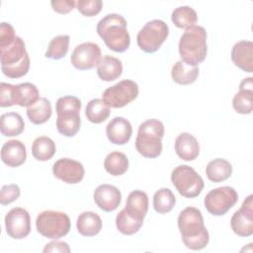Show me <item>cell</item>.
Returning a JSON list of instances; mask_svg holds the SVG:
<instances>
[{
  "label": "cell",
  "instance_id": "35",
  "mask_svg": "<svg viewBox=\"0 0 253 253\" xmlns=\"http://www.w3.org/2000/svg\"><path fill=\"white\" fill-rule=\"evenodd\" d=\"M176 204V198L168 188H161L154 193L153 208L158 213L164 214L172 211Z\"/></svg>",
  "mask_w": 253,
  "mask_h": 253
},
{
  "label": "cell",
  "instance_id": "21",
  "mask_svg": "<svg viewBox=\"0 0 253 253\" xmlns=\"http://www.w3.org/2000/svg\"><path fill=\"white\" fill-rule=\"evenodd\" d=\"M174 147L177 155L185 161L195 160L200 154V144L197 138L189 132L179 134L175 139Z\"/></svg>",
  "mask_w": 253,
  "mask_h": 253
},
{
  "label": "cell",
  "instance_id": "11",
  "mask_svg": "<svg viewBox=\"0 0 253 253\" xmlns=\"http://www.w3.org/2000/svg\"><path fill=\"white\" fill-rule=\"evenodd\" d=\"M100 46L95 42H82L78 44L70 56L71 64L78 70H88L98 66L102 59Z\"/></svg>",
  "mask_w": 253,
  "mask_h": 253
},
{
  "label": "cell",
  "instance_id": "16",
  "mask_svg": "<svg viewBox=\"0 0 253 253\" xmlns=\"http://www.w3.org/2000/svg\"><path fill=\"white\" fill-rule=\"evenodd\" d=\"M106 134L113 144L124 145L127 143L131 137V124L124 117H116L107 125Z\"/></svg>",
  "mask_w": 253,
  "mask_h": 253
},
{
  "label": "cell",
  "instance_id": "20",
  "mask_svg": "<svg viewBox=\"0 0 253 253\" xmlns=\"http://www.w3.org/2000/svg\"><path fill=\"white\" fill-rule=\"evenodd\" d=\"M0 51L1 67H10L16 65L29 57V54L26 50L25 42L18 36L10 45L1 47Z\"/></svg>",
  "mask_w": 253,
  "mask_h": 253
},
{
  "label": "cell",
  "instance_id": "26",
  "mask_svg": "<svg viewBox=\"0 0 253 253\" xmlns=\"http://www.w3.org/2000/svg\"><path fill=\"white\" fill-rule=\"evenodd\" d=\"M206 174L208 179L213 183L223 182L231 176L232 166L229 161L223 158H216L208 163Z\"/></svg>",
  "mask_w": 253,
  "mask_h": 253
},
{
  "label": "cell",
  "instance_id": "8",
  "mask_svg": "<svg viewBox=\"0 0 253 253\" xmlns=\"http://www.w3.org/2000/svg\"><path fill=\"white\" fill-rule=\"evenodd\" d=\"M169 35V27L162 20L147 22L137 33L136 42L138 47L146 52H156Z\"/></svg>",
  "mask_w": 253,
  "mask_h": 253
},
{
  "label": "cell",
  "instance_id": "9",
  "mask_svg": "<svg viewBox=\"0 0 253 253\" xmlns=\"http://www.w3.org/2000/svg\"><path fill=\"white\" fill-rule=\"evenodd\" d=\"M238 201L237 192L229 186H222L210 191L205 197L207 211L215 216L225 214Z\"/></svg>",
  "mask_w": 253,
  "mask_h": 253
},
{
  "label": "cell",
  "instance_id": "17",
  "mask_svg": "<svg viewBox=\"0 0 253 253\" xmlns=\"http://www.w3.org/2000/svg\"><path fill=\"white\" fill-rule=\"evenodd\" d=\"M252 77L244 78L239 84V91L232 99V107L238 114L248 115L253 111V81Z\"/></svg>",
  "mask_w": 253,
  "mask_h": 253
},
{
  "label": "cell",
  "instance_id": "37",
  "mask_svg": "<svg viewBox=\"0 0 253 253\" xmlns=\"http://www.w3.org/2000/svg\"><path fill=\"white\" fill-rule=\"evenodd\" d=\"M77 10L84 16L93 17L98 15L103 7L101 0H78L76 2Z\"/></svg>",
  "mask_w": 253,
  "mask_h": 253
},
{
  "label": "cell",
  "instance_id": "1",
  "mask_svg": "<svg viewBox=\"0 0 253 253\" xmlns=\"http://www.w3.org/2000/svg\"><path fill=\"white\" fill-rule=\"evenodd\" d=\"M178 228L183 243L191 250H202L210 241L203 214L197 208L188 207L179 213Z\"/></svg>",
  "mask_w": 253,
  "mask_h": 253
},
{
  "label": "cell",
  "instance_id": "13",
  "mask_svg": "<svg viewBox=\"0 0 253 253\" xmlns=\"http://www.w3.org/2000/svg\"><path fill=\"white\" fill-rule=\"evenodd\" d=\"M232 231L241 237L253 234V196L249 195L230 219Z\"/></svg>",
  "mask_w": 253,
  "mask_h": 253
},
{
  "label": "cell",
  "instance_id": "23",
  "mask_svg": "<svg viewBox=\"0 0 253 253\" xmlns=\"http://www.w3.org/2000/svg\"><path fill=\"white\" fill-rule=\"evenodd\" d=\"M125 209L131 216L143 221L148 211V197L146 193L140 190L130 192L127 196Z\"/></svg>",
  "mask_w": 253,
  "mask_h": 253
},
{
  "label": "cell",
  "instance_id": "15",
  "mask_svg": "<svg viewBox=\"0 0 253 253\" xmlns=\"http://www.w3.org/2000/svg\"><path fill=\"white\" fill-rule=\"evenodd\" d=\"M93 198L99 209L104 211H113L121 205L122 193L116 186L102 184L95 189Z\"/></svg>",
  "mask_w": 253,
  "mask_h": 253
},
{
  "label": "cell",
  "instance_id": "39",
  "mask_svg": "<svg viewBox=\"0 0 253 253\" xmlns=\"http://www.w3.org/2000/svg\"><path fill=\"white\" fill-rule=\"evenodd\" d=\"M16 37L13 26L9 23L2 22L0 25V48L10 45Z\"/></svg>",
  "mask_w": 253,
  "mask_h": 253
},
{
  "label": "cell",
  "instance_id": "28",
  "mask_svg": "<svg viewBox=\"0 0 253 253\" xmlns=\"http://www.w3.org/2000/svg\"><path fill=\"white\" fill-rule=\"evenodd\" d=\"M25 123L22 116L16 112H9L0 117V129L4 136H17L24 131Z\"/></svg>",
  "mask_w": 253,
  "mask_h": 253
},
{
  "label": "cell",
  "instance_id": "42",
  "mask_svg": "<svg viewBox=\"0 0 253 253\" xmlns=\"http://www.w3.org/2000/svg\"><path fill=\"white\" fill-rule=\"evenodd\" d=\"M44 253L46 252H67L69 253L70 252V248H69V245L64 242V241H59V240H53L49 243H47L43 250H42Z\"/></svg>",
  "mask_w": 253,
  "mask_h": 253
},
{
  "label": "cell",
  "instance_id": "25",
  "mask_svg": "<svg viewBox=\"0 0 253 253\" xmlns=\"http://www.w3.org/2000/svg\"><path fill=\"white\" fill-rule=\"evenodd\" d=\"M76 227L83 236H95L102 229V219L96 212L83 211L77 217Z\"/></svg>",
  "mask_w": 253,
  "mask_h": 253
},
{
  "label": "cell",
  "instance_id": "7",
  "mask_svg": "<svg viewBox=\"0 0 253 253\" xmlns=\"http://www.w3.org/2000/svg\"><path fill=\"white\" fill-rule=\"evenodd\" d=\"M171 182L181 196L189 199L198 197L205 186L203 178L188 165H179L174 168Z\"/></svg>",
  "mask_w": 253,
  "mask_h": 253
},
{
  "label": "cell",
  "instance_id": "22",
  "mask_svg": "<svg viewBox=\"0 0 253 253\" xmlns=\"http://www.w3.org/2000/svg\"><path fill=\"white\" fill-rule=\"evenodd\" d=\"M37 86L30 82L13 85V104L21 107H30L40 99Z\"/></svg>",
  "mask_w": 253,
  "mask_h": 253
},
{
  "label": "cell",
  "instance_id": "2",
  "mask_svg": "<svg viewBox=\"0 0 253 253\" xmlns=\"http://www.w3.org/2000/svg\"><path fill=\"white\" fill-rule=\"evenodd\" d=\"M96 31L109 49L124 52L129 47L127 23L122 15L116 13L106 15L98 22Z\"/></svg>",
  "mask_w": 253,
  "mask_h": 253
},
{
  "label": "cell",
  "instance_id": "36",
  "mask_svg": "<svg viewBox=\"0 0 253 253\" xmlns=\"http://www.w3.org/2000/svg\"><path fill=\"white\" fill-rule=\"evenodd\" d=\"M70 38L68 35H59L54 37L48 43L44 56L51 59H60L64 57L69 48Z\"/></svg>",
  "mask_w": 253,
  "mask_h": 253
},
{
  "label": "cell",
  "instance_id": "34",
  "mask_svg": "<svg viewBox=\"0 0 253 253\" xmlns=\"http://www.w3.org/2000/svg\"><path fill=\"white\" fill-rule=\"evenodd\" d=\"M143 221L131 216L126 209H123L116 217V226L118 230L125 235L136 233L142 226Z\"/></svg>",
  "mask_w": 253,
  "mask_h": 253
},
{
  "label": "cell",
  "instance_id": "12",
  "mask_svg": "<svg viewBox=\"0 0 253 253\" xmlns=\"http://www.w3.org/2000/svg\"><path fill=\"white\" fill-rule=\"evenodd\" d=\"M7 234L13 239H23L31 232V217L27 210L17 207L10 210L5 215Z\"/></svg>",
  "mask_w": 253,
  "mask_h": 253
},
{
  "label": "cell",
  "instance_id": "41",
  "mask_svg": "<svg viewBox=\"0 0 253 253\" xmlns=\"http://www.w3.org/2000/svg\"><path fill=\"white\" fill-rule=\"evenodd\" d=\"M50 4L56 13L67 14L74 9L76 2L74 0H53Z\"/></svg>",
  "mask_w": 253,
  "mask_h": 253
},
{
  "label": "cell",
  "instance_id": "32",
  "mask_svg": "<svg viewBox=\"0 0 253 253\" xmlns=\"http://www.w3.org/2000/svg\"><path fill=\"white\" fill-rule=\"evenodd\" d=\"M111 114L110 107L105 104L102 99H92L86 106L85 116L87 117L88 121L93 124H101L109 118Z\"/></svg>",
  "mask_w": 253,
  "mask_h": 253
},
{
  "label": "cell",
  "instance_id": "27",
  "mask_svg": "<svg viewBox=\"0 0 253 253\" xmlns=\"http://www.w3.org/2000/svg\"><path fill=\"white\" fill-rule=\"evenodd\" d=\"M51 104L49 100L41 97L34 105L27 108V116L29 121L34 125H42L51 117Z\"/></svg>",
  "mask_w": 253,
  "mask_h": 253
},
{
  "label": "cell",
  "instance_id": "38",
  "mask_svg": "<svg viewBox=\"0 0 253 253\" xmlns=\"http://www.w3.org/2000/svg\"><path fill=\"white\" fill-rule=\"evenodd\" d=\"M21 195L20 187L17 184L4 185L0 191V203L2 206L15 202Z\"/></svg>",
  "mask_w": 253,
  "mask_h": 253
},
{
  "label": "cell",
  "instance_id": "18",
  "mask_svg": "<svg viewBox=\"0 0 253 253\" xmlns=\"http://www.w3.org/2000/svg\"><path fill=\"white\" fill-rule=\"evenodd\" d=\"M1 159L9 167H19L27 159L25 144L18 139L6 141L1 148Z\"/></svg>",
  "mask_w": 253,
  "mask_h": 253
},
{
  "label": "cell",
  "instance_id": "4",
  "mask_svg": "<svg viewBox=\"0 0 253 253\" xmlns=\"http://www.w3.org/2000/svg\"><path fill=\"white\" fill-rule=\"evenodd\" d=\"M164 135V125L161 121L150 119L138 126L135 138L137 152L145 158H156L162 152L161 139Z\"/></svg>",
  "mask_w": 253,
  "mask_h": 253
},
{
  "label": "cell",
  "instance_id": "6",
  "mask_svg": "<svg viewBox=\"0 0 253 253\" xmlns=\"http://www.w3.org/2000/svg\"><path fill=\"white\" fill-rule=\"evenodd\" d=\"M36 227L42 236L50 239H59L69 232L71 222L65 212L43 211L37 216Z\"/></svg>",
  "mask_w": 253,
  "mask_h": 253
},
{
  "label": "cell",
  "instance_id": "24",
  "mask_svg": "<svg viewBox=\"0 0 253 253\" xmlns=\"http://www.w3.org/2000/svg\"><path fill=\"white\" fill-rule=\"evenodd\" d=\"M123 73L122 61L112 55H105L102 57L97 66V74L99 78L106 82H111L118 79Z\"/></svg>",
  "mask_w": 253,
  "mask_h": 253
},
{
  "label": "cell",
  "instance_id": "14",
  "mask_svg": "<svg viewBox=\"0 0 253 253\" xmlns=\"http://www.w3.org/2000/svg\"><path fill=\"white\" fill-rule=\"evenodd\" d=\"M53 175L66 184H77L84 178L85 170L81 162L71 158H60L52 165Z\"/></svg>",
  "mask_w": 253,
  "mask_h": 253
},
{
  "label": "cell",
  "instance_id": "29",
  "mask_svg": "<svg viewBox=\"0 0 253 253\" xmlns=\"http://www.w3.org/2000/svg\"><path fill=\"white\" fill-rule=\"evenodd\" d=\"M200 74L198 66H191L183 62L177 61L171 70V76L174 82L180 85H190L194 83Z\"/></svg>",
  "mask_w": 253,
  "mask_h": 253
},
{
  "label": "cell",
  "instance_id": "10",
  "mask_svg": "<svg viewBox=\"0 0 253 253\" xmlns=\"http://www.w3.org/2000/svg\"><path fill=\"white\" fill-rule=\"evenodd\" d=\"M138 91L136 82L125 79L107 88L103 92L102 100L110 108H123L137 98Z\"/></svg>",
  "mask_w": 253,
  "mask_h": 253
},
{
  "label": "cell",
  "instance_id": "30",
  "mask_svg": "<svg viewBox=\"0 0 253 253\" xmlns=\"http://www.w3.org/2000/svg\"><path fill=\"white\" fill-rule=\"evenodd\" d=\"M56 147L54 141L45 135L37 137L32 145V154L38 161H47L55 154Z\"/></svg>",
  "mask_w": 253,
  "mask_h": 253
},
{
  "label": "cell",
  "instance_id": "33",
  "mask_svg": "<svg viewBox=\"0 0 253 253\" xmlns=\"http://www.w3.org/2000/svg\"><path fill=\"white\" fill-rule=\"evenodd\" d=\"M171 20L180 29H188L198 22L197 12L190 6H180L172 12Z\"/></svg>",
  "mask_w": 253,
  "mask_h": 253
},
{
  "label": "cell",
  "instance_id": "19",
  "mask_svg": "<svg viewBox=\"0 0 253 253\" xmlns=\"http://www.w3.org/2000/svg\"><path fill=\"white\" fill-rule=\"evenodd\" d=\"M231 60L241 70L253 72V42L251 41H240L231 49Z\"/></svg>",
  "mask_w": 253,
  "mask_h": 253
},
{
  "label": "cell",
  "instance_id": "5",
  "mask_svg": "<svg viewBox=\"0 0 253 253\" xmlns=\"http://www.w3.org/2000/svg\"><path fill=\"white\" fill-rule=\"evenodd\" d=\"M81 101L76 96H63L55 104L57 131L67 137L74 136L80 129Z\"/></svg>",
  "mask_w": 253,
  "mask_h": 253
},
{
  "label": "cell",
  "instance_id": "3",
  "mask_svg": "<svg viewBox=\"0 0 253 253\" xmlns=\"http://www.w3.org/2000/svg\"><path fill=\"white\" fill-rule=\"evenodd\" d=\"M178 48L183 62L191 66H198L207 57L206 29L197 25L186 29L180 39Z\"/></svg>",
  "mask_w": 253,
  "mask_h": 253
},
{
  "label": "cell",
  "instance_id": "31",
  "mask_svg": "<svg viewBox=\"0 0 253 253\" xmlns=\"http://www.w3.org/2000/svg\"><path fill=\"white\" fill-rule=\"evenodd\" d=\"M104 168L112 176H121L128 169V159L125 153L113 151L106 156Z\"/></svg>",
  "mask_w": 253,
  "mask_h": 253
},
{
  "label": "cell",
  "instance_id": "40",
  "mask_svg": "<svg viewBox=\"0 0 253 253\" xmlns=\"http://www.w3.org/2000/svg\"><path fill=\"white\" fill-rule=\"evenodd\" d=\"M0 106L2 108L13 105V85L5 82L0 84Z\"/></svg>",
  "mask_w": 253,
  "mask_h": 253
}]
</instances>
